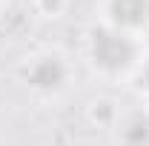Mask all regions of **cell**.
Masks as SVG:
<instances>
[{
    "instance_id": "cell-3",
    "label": "cell",
    "mask_w": 149,
    "mask_h": 146,
    "mask_svg": "<svg viewBox=\"0 0 149 146\" xmlns=\"http://www.w3.org/2000/svg\"><path fill=\"white\" fill-rule=\"evenodd\" d=\"M66 77V69L63 63L55 60V57H43V60H35L32 69H29V83L37 86V89H57Z\"/></svg>"
},
{
    "instance_id": "cell-1",
    "label": "cell",
    "mask_w": 149,
    "mask_h": 146,
    "mask_svg": "<svg viewBox=\"0 0 149 146\" xmlns=\"http://www.w3.org/2000/svg\"><path fill=\"white\" fill-rule=\"evenodd\" d=\"M92 55L103 69H123L135 57V46L120 29H100L92 37Z\"/></svg>"
},
{
    "instance_id": "cell-2",
    "label": "cell",
    "mask_w": 149,
    "mask_h": 146,
    "mask_svg": "<svg viewBox=\"0 0 149 146\" xmlns=\"http://www.w3.org/2000/svg\"><path fill=\"white\" fill-rule=\"evenodd\" d=\"M109 15L118 29H138L149 20V0H109Z\"/></svg>"
},
{
    "instance_id": "cell-4",
    "label": "cell",
    "mask_w": 149,
    "mask_h": 146,
    "mask_svg": "<svg viewBox=\"0 0 149 146\" xmlns=\"http://www.w3.org/2000/svg\"><path fill=\"white\" fill-rule=\"evenodd\" d=\"M123 140L129 146H143L149 143V120L143 115H135L126 120V126H123Z\"/></svg>"
}]
</instances>
